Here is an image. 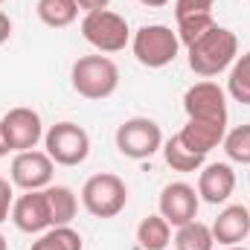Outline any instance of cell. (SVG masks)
<instances>
[{"label":"cell","mask_w":250,"mask_h":250,"mask_svg":"<svg viewBox=\"0 0 250 250\" xmlns=\"http://www.w3.org/2000/svg\"><path fill=\"white\" fill-rule=\"evenodd\" d=\"M189 70L201 79H212L218 73H224L227 67H233V62L239 59V38L233 29L227 26H212L207 35H201L195 44L187 47Z\"/></svg>","instance_id":"6da1fadb"},{"label":"cell","mask_w":250,"mask_h":250,"mask_svg":"<svg viewBox=\"0 0 250 250\" xmlns=\"http://www.w3.org/2000/svg\"><path fill=\"white\" fill-rule=\"evenodd\" d=\"M73 90L90 102H102L117 93L120 87V67L111 62L108 56H82L70 70Z\"/></svg>","instance_id":"7a4b0ae2"},{"label":"cell","mask_w":250,"mask_h":250,"mask_svg":"<svg viewBox=\"0 0 250 250\" xmlns=\"http://www.w3.org/2000/svg\"><path fill=\"white\" fill-rule=\"evenodd\" d=\"M131 50H134V59L143 67L160 70V67H169L178 59L181 41H178V32L172 26H166V23H146V26H140L134 32Z\"/></svg>","instance_id":"3957f363"},{"label":"cell","mask_w":250,"mask_h":250,"mask_svg":"<svg viewBox=\"0 0 250 250\" xmlns=\"http://www.w3.org/2000/svg\"><path fill=\"white\" fill-rule=\"evenodd\" d=\"M128 204V187L120 175L99 172L90 175L82 187V207L93 218H117Z\"/></svg>","instance_id":"277c9868"},{"label":"cell","mask_w":250,"mask_h":250,"mask_svg":"<svg viewBox=\"0 0 250 250\" xmlns=\"http://www.w3.org/2000/svg\"><path fill=\"white\" fill-rule=\"evenodd\" d=\"M82 38L99 53H120L131 41V29L123 15L102 9V12H87L82 18Z\"/></svg>","instance_id":"5b68a950"},{"label":"cell","mask_w":250,"mask_h":250,"mask_svg":"<svg viewBox=\"0 0 250 250\" xmlns=\"http://www.w3.org/2000/svg\"><path fill=\"white\" fill-rule=\"evenodd\" d=\"M44 148L59 166H82L90 154V137L76 123H56L44 131Z\"/></svg>","instance_id":"8992f818"},{"label":"cell","mask_w":250,"mask_h":250,"mask_svg":"<svg viewBox=\"0 0 250 250\" xmlns=\"http://www.w3.org/2000/svg\"><path fill=\"white\" fill-rule=\"evenodd\" d=\"M117 148L128 160H148L163 148V131L148 117H131L117 128Z\"/></svg>","instance_id":"52a82bcc"},{"label":"cell","mask_w":250,"mask_h":250,"mask_svg":"<svg viewBox=\"0 0 250 250\" xmlns=\"http://www.w3.org/2000/svg\"><path fill=\"white\" fill-rule=\"evenodd\" d=\"M53 172H56V163L47 151H18L12 166H9V178L12 184L23 192H32V189H47L53 184Z\"/></svg>","instance_id":"ba28073f"},{"label":"cell","mask_w":250,"mask_h":250,"mask_svg":"<svg viewBox=\"0 0 250 250\" xmlns=\"http://www.w3.org/2000/svg\"><path fill=\"white\" fill-rule=\"evenodd\" d=\"M184 111L189 120H209L227 125V93L215 82H195L184 93Z\"/></svg>","instance_id":"9c48e42d"},{"label":"cell","mask_w":250,"mask_h":250,"mask_svg":"<svg viewBox=\"0 0 250 250\" xmlns=\"http://www.w3.org/2000/svg\"><path fill=\"white\" fill-rule=\"evenodd\" d=\"M198 207H201L198 189L184 184V181L166 184L163 192H160V198H157V209H160V215L172 227H184L189 221H195L198 218Z\"/></svg>","instance_id":"30bf717a"},{"label":"cell","mask_w":250,"mask_h":250,"mask_svg":"<svg viewBox=\"0 0 250 250\" xmlns=\"http://www.w3.org/2000/svg\"><path fill=\"white\" fill-rule=\"evenodd\" d=\"M12 224L21 230V233H29V236H41L53 227L50 221V207H47V192L44 189H32V192H23L15 198L12 204Z\"/></svg>","instance_id":"8fae6325"},{"label":"cell","mask_w":250,"mask_h":250,"mask_svg":"<svg viewBox=\"0 0 250 250\" xmlns=\"http://www.w3.org/2000/svg\"><path fill=\"white\" fill-rule=\"evenodd\" d=\"M0 123H3V134L9 140L12 151H29L44 140L41 114L32 108H12V111H6V117Z\"/></svg>","instance_id":"7c38bea8"},{"label":"cell","mask_w":250,"mask_h":250,"mask_svg":"<svg viewBox=\"0 0 250 250\" xmlns=\"http://www.w3.org/2000/svg\"><path fill=\"white\" fill-rule=\"evenodd\" d=\"M236 189V172L230 163H209L198 175V198L204 204H227Z\"/></svg>","instance_id":"4fadbf2b"},{"label":"cell","mask_w":250,"mask_h":250,"mask_svg":"<svg viewBox=\"0 0 250 250\" xmlns=\"http://www.w3.org/2000/svg\"><path fill=\"white\" fill-rule=\"evenodd\" d=\"M250 236V209L245 204H230L218 212V218L212 221V239L224 248L242 245Z\"/></svg>","instance_id":"5bb4252c"},{"label":"cell","mask_w":250,"mask_h":250,"mask_svg":"<svg viewBox=\"0 0 250 250\" xmlns=\"http://www.w3.org/2000/svg\"><path fill=\"white\" fill-rule=\"evenodd\" d=\"M227 125L224 123H209V120H187V125L178 131V140L195 154H209L212 148H218L224 143Z\"/></svg>","instance_id":"9a60e30c"},{"label":"cell","mask_w":250,"mask_h":250,"mask_svg":"<svg viewBox=\"0 0 250 250\" xmlns=\"http://www.w3.org/2000/svg\"><path fill=\"white\" fill-rule=\"evenodd\" d=\"M47 192V207H50V221H53V227H67L73 218H76V212H79V201H76V192L70 187H50L44 189Z\"/></svg>","instance_id":"2e32d148"},{"label":"cell","mask_w":250,"mask_h":250,"mask_svg":"<svg viewBox=\"0 0 250 250\" xmlns=\"http://www.w3.org/2000/svg\"><path fill=\"white\" fill-rule=\"evenodd\" d=\"M137 242L143 250H166L172 245V224L157 212V215H146L137 227Z\"/></svg>","instance_id":"e0dca14e"},{"label":"cell","mask_w":250,"mask_h":250,"mask_svg":"<svg viewBox=\"0 0 250 250\" xmlns=\"http://www.w3.org/2000/svg\"><path fill=\"white\" fill-rule=\"evenodd\" d=\"M35 12H38V18H41L44 26L64 29V26L76 23V18H79L82 9H79L76 0H38L35 3Z\"/></svg>","instance_id":"ac0fdd59"},{"label":"cell","mask_w":250,"mask_h":250,"mask_svg":"<svg viewBox=\"0 0 250 250\" xmlns=\"http://www.w3.org/2000/svg\"><path fill=\"white\" fill-rule=\"evenodd\" d=\"M163 157H166V163L175 169V172H198V169H204V154H195V151H189L187 146L178 140V134H172L169 140H163Z\"/></svg>","instance_id":"d6986e66"},{"label":"cell","mask_w":250,"mask_h":250,"mask_svg":"<svg viewBox=\"0 0 250 250\" xmlns=\"http://www.w3.org/2000/svg\"><path fill=\"white\" fill-rule=\"evenodd\" d=\"M175 250H212L215 239H212V227L204 221H189L184 227H178L175 233Z\"/></svg>","instance_id":"ffe728a7"},{"label":"cell","mask_w":250,"mask_h":250,"mask_svg":"<svg viewBox=\"0 0 250 250\" xmlns=\"http://www.w3.org/2000/svg\"><path fill=\"white\" fill-rule=\"evenodd\" d=\"M29 250H82V236L70 224L67 227H50L47 233L38 236V242H32Z\"/></svg>","instance_id":"44dd1931"},{"label":"cell","mask_w":250,"mask_h":250,"mask_svg":"<svg viewBox=\"0 0 250 250\" xmlns=\"http://www.w3.org/2000/svg\"><path fill=\"white\" fill-rule=\"evenodd\" d=\"M227 93L239 102V105H250V53L239 56L233 67H230V76H227Z\"/></svg>","instance_id":"7402d4cb"},{"label":"cell","mask_w":250,"mask_h":250,"mask_svg":"<svg viewBox=\"0 0 250 250\" xmlns=\"http://www.w3.org/2000/svg\"><path fill=\"white\" fill-rule=\"evenodd\" d=\"M224 151L233 163H242V166H250V123L236 125L233 131L224 134Z\"/></svg>","instance_id":"603a6c76"},{"label":"cell","mask_w":250,"mask_h":250,"mask_svg":"<svg viewBox=\"0 0 250 250\" xmlns=\"http://www.w3.org/2000/svg\"><path fill=\"white\" fill-rule=\"evenodd\" d=\"M215 26V18H212V12L209 15H187V18H178V41H181V47H189V44H195L201 35H207L209 29Z\"/></svg>","instance_id":"cb8c5ba5"},{"label":"cell","mask_w":250,"mask_h":250,"mask_svg":"<svg viewBox=\"0 0 250 250\" xmlns=\"http://www.w3.org/2000/svg\"><path fill=\"white\" fill-rule=\"evenodd\" d=\"M215 0H175V21L187 15H209Z\"/></svg>","instance_id":"d4e9b609"},{"label":"cell","mask_w":250,"mask_h":250,"mask_svg":"<svg viewBox=\"0 0 250 250\" xmlns=\"http://www.w3.org/2000/svg\"><path fill=\"white\" fill-rule=\"evenodd\" d=\"M12 204H15V192H12V184L6 178H0V224L9 221L12 215Z\"/></svg>","instance_id":"484cf974"},{"label":"cell","mask_w":250,"mask_h":250,"mask_svg":"<svg viewBox=\"0 0 250 250\" xmlns=\"http://www.w3.org/2000/svg\"><path fill=\"white\" fill-rule=\"evenodd\" d=\"M79 3V9L87 15V12H102V9H108L111 6V0H76Z\"/></svg>","instance_id":"4316f807"},{"label":"cell","mask_w":250,"mask_h":250,"mask_svg":"<svg viewBox=\"0 0 250 250\" xmlns=\"http://www.w3.org/2000/svg\"><path fill=\"white\" fill-rule=\"evenodd\" d=\"M12 29H15V26H12V18L0 9V44H6V41L12 38Z\"/></svg>","instance_id":"83f0119b"},{"label":"cell","mask_w":250,"mask_h":250,"mask_svg":"<svg viewBox=\"0 0 250 250\" xmlns=\"http://www.w3.org/2000/svg\"><path fill=\"white\" fill-rule=\"evenodd\" d=\"M12 148H9V140H6V134H3V123H0V157H6Z\"/></svg>","instance_id":"f1b7e54d"},{"label":"cell","mask_w":250,"mask_h":250,"mask_svg":"<svg viewBox=\"0 0 250 250\" xmlns=\"http://www.w3.org/2000/svg\"><path fill=\"white\" fill-rule=\"evenodd\" d=\"M143 6H148V9H163V6H169L172 0H140Z\"/></svg>","instance_id":"f546056e"},{"label":"cell","mask_w":250,"mask_h":250,"mask_svg":"<svg viewBox=\"0 0 250 250\" xmlns=\"http://www.w3.org/2000/svg\"><path fill=\"white\" fill-rule=\"evenodd\" d=\"M0 250H9V248H6V239H3V233H0Z\"/></svg>","instance_id":"4dcf8cb0"},{"label":"cell","mask_w":250,"mask_h":250,"mask_svg":"<svg viewBox=\"0 0 250 250\" xmlns=\"http://www.w3.org/2000/svg\"><path fill=\"white\" fill-rule=\"evenodd\" d=\"M227 250H248V248H239V245H233V248H227Z\"/></svg>","instance_id":"1f68e13d"},{"label":"cell","mask_w":250,"mask_h":250,"mask_svg":"<svg viewBox=\"0 0 250 250\" xmlns=\"http://www.w3.org/2000/svg\"><path fill=\"white\" fill-rule=\"evenodd\" d=\"M0 3H6V0H0Z\"/></svg>","instance_id":"d6a6232c"}]
</instances>
